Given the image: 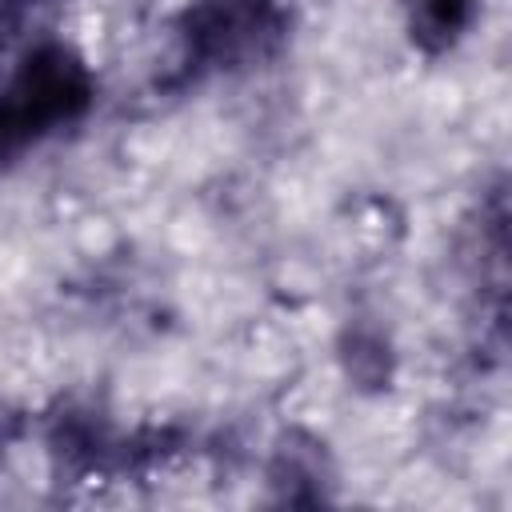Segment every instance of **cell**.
I'll return each mask as SVG.
<instances>
[{"label":"cell","instance_id":"6da1fadb","mask_svg":"<svg viewBox=\"0 0 512 512\" xmlns=\"http://www.w3.org/2000/svg\"><path fill=\"white\" fill-rule=\"evenodd\" d=\"M96 104V76L68 40L32 44L0 80V168L52 132L80 124Z\"/></svg>","mask_w":512,"mask_h":512},{"label":"cell","instance_id":"7a4b0ae2","mask_svg":"<svg viewBox=\"0 0 512 512\" xmlns=\"http://www.w3.org/2000/svg\"><path fill=\"white\" fill-rule=\"evenodd\" d=\"M180 44L192 76L248 72L288 44V8L280 0H192L180 16Z\"/></svg>","mask_w":512,"mask_h":512},{"label":"cell","instance_id":"3957f363","mask_svg":"<svg viewBox=\"0 0 512 512\" xmlns=\"http://www.w3.org/2000/svg\"><path fill=\"white\" fill-rule=\"evenodd\" d=\"M400 8L408 40L428 56L456 48L476 20V0H400Z\"/></svg>","mask_w":512,"mask_h":512},{"label":"cell","instance_id":"277c9868","mask_svg":"<svg viewBox=\"0 0 512 512\" xmlns=\"http://www.w3.org/2000/svg\"><path fill=\"white\" fill-rule=\"evenodd\" d=\"M340 364H344V376L356 384V388H388L392 380V348H388V336L372 324H348L344 336H340Z\"/></svg>","mask_w":512,"mask_h":512},{"label":"cell","instance_id":"5b68a950","mask_svg":"<svg viewBox=\"0 0 512 512\" xmlns=\"http://www.w3.org/2000/svg\"><path fill=\"white\" fill-rule=\"evenodd\" d=\"M16 432H20V416L0 400V456H4V448L16 440Z\"/></svg>","mask_w":512,"mask_h":512},{"label":"cell","instance_id":"8992f818","mask_svg":"<svg viewBox=\"0 0 512 512\" xmlns=\"http://www.w3.org/2000/svg\"><path fill=\"white\" fill-rule=\"evenodd\" d=\"M40 0H0V24H16L24 12H32Z\"/></svg>","mask_w":512,"mask_h":512}]
</instances>
